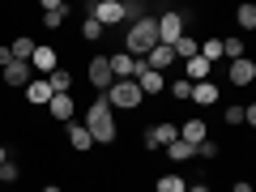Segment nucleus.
<instances>
[{
    "instance_id": "obj_11",
    "label": "nucleus",
    "mask_w": 256,
    "mask_h": 192,
    "mask_svg": "<svg viewBox=\"0 0 256 192\" xmlns=\"http://www.w3.org/2000/svg\"><path fill=\"white\" fill-rule=\"evenodd\" d=\"M30 68H38L43 77H52L56 68H60V56H56L52 47H34V56H30Z\"/></svg>"
},
{
    "instance_id": "obj_21",
    "label": "nucleus",
    "mask_w": 256,
    "mask_h": 192,
    "mask_svg": "<svg viewBox=\"0 0 256 192\" xmlns=\"http://www.w3.org/2000/svg\"><path fill=\"white\" fill-rule=\"evenodd\" d=\"M162 154H166V158H171V162H188V158H196V150H192V146H188V141H180V137H175V141H171V146H166V150H162Z\"/></svg>"
},
{
    "instance_id": "obj_3",
    "label": "nucleus",
    "mask_w": 256,
    "mask_h": 192,
    "mask_svg": "<svg viewBox=\"0 0 256 192\" xmlns=\"http://www.w3.org/2000/svg\"><path fill=\"white\" fill-rule=\"evenodd\" d=\"M102 98H107V107H116V111H132V107H141L146 94H141V86L128 77V82H111V90L102 94Z\"/></svg>"
},
{
    "instance_id": "obj_12",
    "label": "nucleus",
    "mask_w": 256,
    "mask_h": 192,
    "mask_svg": "<svg viewBox=\"0 0 256 192\" xmlns=\"http://www.w3.org/2000/svg\"><path fill=\"white\" fill-rule=\"evenodd\" d=\"M107 64H111V77H116V82H128V77H132V68H137V60H132L128 52H111Z\"/></svg>"
},
{
    "instance_id": "obj_10",
    "label": "nucleus",
    "mask_w": 256,
    "mask_h": 192,
    "mask_svg": "<svg viewBox=\"0 0 256 192\" xmlns=\"http://www.w3.org/2000/svg\"><path fill=\"white\" fill-rule=\"evenodd\" d=\"M210 137V128H205V120L201 116H192V120H184V128H180V141H188L192 150L201 146V141Z\"/></svg>"
},
{
    "instance_id": "obj_34",
    "label": "nucleus",
    "mask_w": 256,
    "mask_h": 192,
    "mask_svg": "<svg viewBox=\"0 0 256 192\" xmlns=\"http://www.w3.org/2000/svg\"><path fill=\"white\" fill-rule=\"evenodd\" d=\"M230 192H252V184H248V180H235V188H230Z\"/></svg>"
},
{
    "instance_id": "obj_2",
    "label": "nucleus",
    "mask_w": 256,
    "mask_h": 192,
    "mask_svg": "<svg viewBox=\"0 0 256 192\" xmlns=\"http://www.w3.org/2000/svg\"><path fill=\"white\" fill-rule=\"evenodd\" d=\"M82 124L90 128L94 146H111V141H116V120H111V107H107V98H102V94L90 102V111H86Z\"/></svg>"
},
{
    "instance_id": "obj_32",
    "label": "nucleus",
    "mask_w": 256,
    "mask_h": 192,
    "mask_svg": "<svg viewBox=\"0 0 256 192\" xmlns=\"http://www.w3.org/2000/svg\"><path fill=\"white\" fill-rule=\"evenodd\" d=\"M196 154H201V158H210V162H214V158H218V146H214V141H210V137H205V141H201V146H196Z\"/></svg>"
},
{
    "instance_id": "obj_4",
    "label": "nucleus",
    "mask_w": 256,
    "mask_h": 192,
    "mask_svg": "<svg viewBox=\"0 0 256 192\" xmlns=\"http://www.w3.org/2000/svg\"><path fill=\"white\" fill-rule=\"evenodd\" d=\"M128 13H132V4H124V0H98V4H90V18L98 22L102 30H107V26H120V22H128Z\"/></svg>"
},
{
    "instance_id": "obj_7",
    "label": "nucleus",
    "mask_w": 256,
    "mask_h": 192,
    "mask_svg": "<svg viewBox=\"0 0 256 192\" xmlns=\"http://www.w3.org/2000/svg\"><path fill=\"white\" fill-rule=\"evenodd\" d=\"M175 137H180V128H175L171 120H162V124H154V128L146 132V150H166Z\"/></svg>"
},
{
    "instance_id": "obj_17",
    "label": "nucleus",
    "mask_w": 256,
    "mask_h": 192,
    "mask_svg": "<svg viewBox=\"0 0 256 192\" xmlns=\"http://www.w3.org/2000/svg\"><path fill=\"white\" fill-rule=\"evenodd\" d=\"M64 13H68V4L64 0H43V26H64Z\"/></svg>"
},
{
    "instance_id": "obj_30",
    "label": "nucleus",
    "mask_w": 256,
    "mask_h": 192,
    "mask_svg": "<svg viewBox=\"0 0 256 192\" xmlns=\"http://www.w3.org/2000/svg\"><path fill=\"white\" fill-rule=\"evenodd\" d=\"M82 38H90V43H98V38H102V26H98L94 18H86V22H82Z\"/></svg>"
},
{
    "instance_id": "obj_25",
    "label": "nucleus",
    "mask_w": 256,
    "mask_h": 192,
    "mask_svg": "<svg viewBox=\"0 0 256 192\" xmlns=\"http://www.w3.org/2000/svg\"><path fill=\"white\" fill-rule=\"evenodd\" d=\"M171 52H175V60H192V56L201 52V43H196V38H192V34H184V38H180V43H175V47H171Z\"/></svg>"
},
{
    "instance_id": "obj_14",
    "label": "nucleus",
    "mask_w": 256,
    "mask_h": 192,
    "mask_svg": "<svg viewBox=\"0 0 256 192\" xmlns=\"http://www.w3.org/2000/svg\"><path fill=\"white\" fill-rule=\"evenodd\" d=\"M68 146H73L77 154H90V150H94V137H90V128L73 120V124H68Z\"/></svg>"
},
{
    "instance_id": "obj_33",
    "label": "nucleus",
    "mask_w": 256,
    "mask_h": 192,
    "mask_svg": "<svg viewBox=\"0 0 256 192\" xmlns=\"http://www.w3.org/2000/svg\"><path fill=\"white\" fill-rule=\"evenodd\" d=\"M188 192H214V188H210V184H201V180H192V184H188Z\"/></svg>"
},
{
    "instance_id": "obj_35",
    "label": "nucleus",
    "mask_w": 256,
    "mask_h": 192,
    "mask_svg": "<svg viewBox=\"0 0 256 192\" xmlns=\"http://www.w3.org/2000/svg\"><path fill=\"white\" fill-rule=\"evenodd\" d=\"M9 60H13V52H9V47H0V68H4Z\"/></svg>"
},
{
    "instance_id": "obj_27",
    "label": "nucleus",
    "mask_w": 256,
    "mask_h": 192,
    "mask_svg": "<svg viewBox=\"0 0 256 192\" xmlns=\"http://www.w3.org/2000/svg\"><path fill=\"white\" fill-rule=\"evenodd\" d=\"M154 192H188V180H180V175H162V180L154 184Z\"/></svg>"
},
{
    "instance_id": "obj_15",
    "label": "nucleus",
    "mask_w": 256,
    "mask_h": 192,
    "mask_svg": "<svg viewBox=\"0 0 256 192\" xmlns=\"http://www.w3.org/2000/svg\"><path fill=\"white\" fill-rule=\"evenodd\" d=\"M26 102H30V107H47V102H52V86H47V77H34V82L26 86Z\"/></svg>"
},
{
    "instance_id": "obj_16",
    "label": "nucleus",
    "mask_w": 256,
    "mask_h": 192,
    "mask_svg": "<svg viewBox=\"0 0 256 192\" xmlns=\"http://www.w3.org/2000/svg\"><path fill=\"white\" fill-rule=\"evenodd\" d=\"M171 64H175V52H171V47H162V43L146 56V68H154V73H166Z\"/></svg>"
},
{
    "instance_id": "obj_37",
    "label": "nucleus",
    "mask_w": 256,
    "mask_h": 192,
    "mask_svg": "<svg viewBox=\"0 0 256 192\" xmlns=\"http://www.w3.org/2000/svg\"><path fill=\"white\" fill-rule=\"evenodd\" d=\"M43 192H60V184H47V188H43Z\"/></svg>"
},
{
    "instance_id": "obj_24",
    "label": "nucleus",
    "mask_w": 256,
    "mask_h": 192,
    "mask_svg": "<svg viewBox=\"0 0 256 192\" xmlns=\"http://www.w3.org/2000/svg\"><path fill=\"white\" fill-rule=\"evenodd\" d=\"M47 86H52V94H68V90H73V77H68V68H56V73L47 77Z\"/></svg>"
},
{
    "instance_id": "obj_22",
    "label": "nucleus",
    "mask_w": 256,
    "mask_h": 192,
    "mask_svg": "<svg viewBox=\"0 0 256 192\" xmlns=\"http://www.w3.org/2000/svg\"><path fill=\"white\" fill-rule=\"evenodd\" d=\"M34 38H26V34H22V38H13V43H9V52H13V60H22V64H30V56H34Z\"/></svg>"
},
{
    "instance_id": "obj_36",
    "label": "nucleus",
    "mask_w": 256,
    "mask_h": 192,
    "mask_svg": "<svg viewBox=\"0 0 256 192\" xmlns=\"http://www.w3.org/2000/svg\"><path fill=\"white\" fill-rule=\"evenodd\" d=\"M0 162H9V150H4V146H0Z\"/></svg>"
},
{
    "instance_id": "obj_6",
    "label": "nucleus",
    "mask_w": 256,
    "mask_h": 192,
    "mask_svg": "<svg viewBox=\"0 0 256 192\" xmlns=\"http://www.w3.org/2000/svg\"><path fill=\"white\" fill-rule=\"evenodd\" d=\"M86 77H90V86L98 94H107L111 90V82H116V77H111V64H107V56H94L90 64H86Z\"/></svg>"
},
{
    "instance_id": "obj_8",
    "label": "nucleus",
    "mask_w": 256,
    "mask_h": 192,
    "mask_svg": "<svg viewBox=\"0 0 256 192\" xmlns=\"http://www.w3.org/2000/svg\"><path fill=\"white\" fill-rule=\"evenodd\" d=\"M34 68H30V64H22V60H9L4 64V82H9V90H26L30 82H34Z\"/></svg>"
},
{
    "instance_id": "obj_28",
    "label": "nucleus",
    "mask_w": 256,
    "mask_h": 192,
    "mask_svg": "<svg viewBox=\"0 0 256 192\" xmlns=\"http://www.w3.org/2000/svg\"><path fill=\"white\" fill-rule=\"evenodd\" d=\"M235 22H239V30H256V4H239Z\"/></svg>"
},
{
    "instance_id": "obj_20",
    "label": "nucleus",
    "mask_w": 256,
    "mask_h": 192,
    "mask_svg": "<svg viewBox=\"0 0 256 192\" xmlns=\"http://www.w3.org/2000/svg\"><path fill=\"white\" fill-rule=\"evenodd\" d=\"M184 73H188V82L196 86V82H205V77L214 73V64H205L201 56H192V60H184Z\"/></svg>"
},
{
    "instance_id": "obj_31",
    "label": "nucleus",
    "mask_w": 256,
    "mask_h": 192,
    "mask_svg": "<svg viewBox=\"0 0 256 192\" xmlns=\"http://www.w3.org/2000/svg\"><path fill=\"white\" fill-rule=\"evenodd\" d=\"M18 162H0V184H13V180H18Z\"/></svg>"
},
{
    "instance_id": "obj_5",
    "label": "nucleus",
    "mask_w": 256,
    "mask_h": 192,
    "mask_svg": "<svg viewBox=\"0 0 256 192\" xmlns=\"http://www.w3.org/2000/svg\"><path fill=\"white\" fill-rule=\"evenodd\" d=\"M154 22H158V43L162 47H175L184 34H188V30H184V13H158Z\"/></svg>"
},
{
    "instance_id": "obj_18",
    "label": "nucleus",
    "mask_w": 256,
    "mask_h": 192,
    "mask_svg": "<svg viewBox=\"0 0 256 192\" xmlns=\"http://www.w3.org/2000/svg\"><path fill=\"white\" fill-rule=\"evenodd\" d=\"M222 120H226V124H248V128H252L256 124V107H252V102H248V107H239V102H235V107L222 111Z\"/></svg>"
},
{
    "instance_id": "obj_29",
    "label": "nucleus",
    "mask_w": 256,
    "mask_h": 192,
    "mask_svg": "<svg viewBox=\"0 0 256 192\" xmlns=\"http://www.w3.org/2000/svg\"><path fill=\"white\" fill-rule=\"evenodd\" d=\"M171 98L175 102H188L192 98V82H188V77H184V82H171Z\"/></svg>"
},
{
    "instance_id": "obj_26",
    "label": "nucleus",
    "mask_w": 256,
    "mask_h": 192,
    "mask_svg": "<svg viewBox=\"0 0 256 192\" xmlns=\"http://www.w3.org/2000/svg\"><path fill=\"white\" fill-rule=\"evenodd\" d=\"M196 56H201L205 64H218V60H222V38H205V43H201V52H196Z\"/></svg>"
},
{
    "instance_id": "obj_9",
    "label": "nucleus",
    "mask_w": 256,
    "mask_h": 192,
    "mask_svg": "<svg viewBox=\"0 0 256 192\" xmlns=\"http://www.w3.org/2000/svg\"><path fill=\"white\" fill-rule=\"evenodd\" d=\"M226 77H230L235 86H252V82H256V64L248 60V56H244V60H230V64H226Z\"/></svg>"
},
{
    "instance_id": "obj_19",
    "label": "nucleus",
    "mask_w": 256,
    "mask_h": 192,
    "mask_svg": "<svg viewBox=\"0 0 256 192\" xmlns=\"http://www.w3.org/2000/svg\"><path fill=\"white\" fill-rule=\"evenodd\" d=\"M192 102H196V107H214V102H218V86L214 82H196L192 86Z\"/></svg>"
},
{
    "instance_id": "obj_13",
    "label": "nucleus",
    "mask_w": 256,
    "mask_h": 192,
    "mask_svg": "<svg viewBox=\"0 0 256 192\" xmlns=\"http://www.w3.org/2000/svg\"><path fill=\"white\" fill-rule=\"evenodd\" d=\"M47 111H52V120H60V124H73V94H52Z\"/></svg>"
},
{
    "instance_id": "obj_23",
    "label": "nucleus",
    "mask_w": 256,
    "mask_h": 192,
    "mask_svg": "<svg viewBox=\"0 0 256 192\" xmlns=\"http://www.w3.org/2000/svg\"><path fill=\"white\" fill-rule=\"evenodd\" d=\"M244 56H248V47H244V38H239V34L222 38V60H244Z\"/></svg>"
},
{
    "instance_id": "obj_1",
    "label": "nucleus",
    "mask_w": 256,
    "mask_h": 192,
    "mask_svg": "<svg viewBox=\"0 0 256 192\" xmlns=\"http://www.w3.org/2000/svg\"><path fill=\"white\" fill-rule=\"evenodd\" d=\"M154 47H158V22L146 13V18H137L132 26H128V34H124V52L132 56V60H146Z\"/></svg>"
}]
</instances>
